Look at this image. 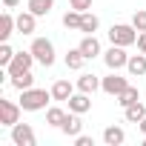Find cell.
I'll list each match as a JSON object with an SVG mask.
<instances>
[{
	"label": "cell",
	"instance_id": "obj_1",
	"mask_svg": "<svg viewBox=\"0 0 146 146\" xmlns=\"http://www.w3.org/2000/svg\"><path fill=\"white\" fill-rule=\"evenodd\" d=\"M49 100H54L52 98V89L46 92V89H35L32 86V89H23L20 92V100L17 103L23 106V112H40V109L49 106Z\"/></svg>",
	"mask_w": 146,
	"mask_h": 146
},
{
	"label": "cell",
	"instance_id": "obj_2",
	"mask_svg": "<svg viewBox=\"0 0 146 146\" xmlns=\"http://www.w3.org/2000/svg\"><path fill=\"white\" fill-rule=\"evenodd\" d=\"M137 35L140 32L132 23H115L109 29V43H115V46H135L137 43Z\"/></svg>",
	"mask_w": 146,
	"mask_h": 146
},
{
	"label": "cell",
	"instance_id": "obj_3",
	"mask_svg": "<svg viewBox=\"0 0 146 146\" xmlns=\"http://www.w3.org/2000/svg\"><path fill=\"white\" fill-rule=\"evenodd\" d=\"M32 54H35V60L40 63V66H54V43L49 40V37H35L32 40Z\"/></svg>",
	"mask_w": 146,
	"mask_h": 146
},
{
	"label": "cell",
	"instance_id": "obj_4",
	"mask_svg": "<svg viewBox=\"0 0 146 146\" xmlns=\"http://www.w3.org/2000/svg\"><path fill=\"white\" fill-rule=\"evenodd\" d=\"M103 63H106L109 72H120V69H126V63H129L126 46H115V43H112V46L103 52Z\"/></svg>",
	"mask_w": 146,
	"mask_h": 146
},
{
	"label": "cell",
	"instance_id": "obj_5",
	"mask_svg": "<svg viewBox=\"0 0 146 146\" xmlns=\"http://www.w3.org/2000/svg\"><path fill=\"white\" fill-rule=\"evenodd\" d=\"M12 143L15 146H37V137H35V129L29 123H15L12 126Z\"/></svg>",
	"mask_w": 146,
	"mask_h": 146
},
{
	"label": "cell",
	"instance_id": "obj_6",
	"mask_svg": "<svg viewBox=\"0 0 146 146\" xmlns=\"http://www.w3.org/2000/svg\"><path fill=\"white\" fill-rule=\"evenodd\" d=\"M20 112H23V106H20V103L0 98V123H3V126H9V129H12V126L20 120Z\"/></svg>",
	"mask_w": 146,
	"mask_h": 146
},
{
	"label": "cell",
	"instance_id": "obj_7",
	"mask_svg": "<svg viewBox=\"0 0 146 146\" xmlns=\"http://www.w3.org/2000/svg\"><path fill=\"white\" fill-rule=\"evenodd\" d=\"M35 63H37V60H35L32 49H29V52H15L12 63L6 66V72H9V78H12V75H20V72H29V69H32Z\"/></svg>",
	"mask_w": 146,
	"mask_h": 146
},
{
	"label": "cell",
	"instance_id": "obj_8",
	"mask_svg": "<svg viewBox=\"0 0 146 146\" xmlns=\"http://www.w3.org/2000/svg\"><path fill=\"white\" fill-rule=\"evenodd\" d=\"M126 86H129V80H126L123 75H117V72H109L106 78H100V92H106V95H112V98H117Z\"/></svg>",
	"mask_w": 146,
	"mask_h": 146
},
{
	"label": "cell",
	"instance_id": "obj_9",
	"mask_svg": "<svg viewBox=\"0 0 146 146\" xmlns=\"http://www.w3.org/2000/svg\"><path fill=\"white\" fill-rule=\"evenodd\" d=\"M69 112H78V115H86L89 109H92V95H86V92H75L69 100Z\"/></svg>",
	"mask_w": 146,
	"mask_h": 146
},
{
	"label": "cell",
	"instance_id": "obj_10",
	"mask_svg": "<svg viewBox=\"0 0 146 146\" xmlns=\"http://www.w3.org/2000/svg\"><path fill=\"white\" fill-rule=\"evenodd\" d=\"M60 132H63L66 137H78V135L83 132V120H80V115H78V112H69L66 120H63V126H60Z\"/></svg>",
	"mask_w": 146,
	"mask_h": 146
},
{
	"label": "cell",
	"instance_id": "obj_11",
	"mask_svg": "<svg viewBox=\"0 0 146 146\" xmlns=\"http://www.w3.org/2000/svg\"><path fill=\"white\" fill-rule=\"evenodd\" d=\"M75 89H78V86H72L66 78H60V80H54V86H52V98H54L57 103H66L72 95H75Z\"/></svg>",
	"mask_w": 146,
	"mask_h": 146
},
{
	"label": "cell",
	"instance_id": "obj_12",
	"mask_svg": "<svg viewBox=\"0 0 146 146\" xmlns=\"http://www.w3.org/2000/svg\"><path fill=\"white\" fill-rule=\"evenodd\" d=\"M78 46H80V52L86 54V60H95L98 54H103V49H100V40H98L95 35H83V40H80Z\"/></svg>",
	"mask_w": 146,
	"mask_h": 146
},
{
	"label": "cell",
	"instance_id": "obj_13",
	"mask_svg": "<svg viewBox=\"0 0 146 146\" xmlns=\"http://www.w3.org/2000/svg\"><path fill=\"white\" fill-rule=\"evenodd\" d=\"M15 32H17V17L12 15V9H6V12H3V17H0V40L6 43Z\"/></svg>",
	"mask_w": 146,
	"mask_h": 146
},
{
	"label": "cell",
	"instance_id": "obj_14",
	"mask_svg": "<svg viewBox=\"0 0 146 146\" xmlns=\"http://www.w3.org/2000/svg\"><path fill=\"white\" fill-rule=\"evenodd\" d=\"M78 92H86V95H95L98 89H100V78L98 75H92V72H83V75L78 78Z\"/></svg>",
	"mask_w": 146,
	"mask_h": 146
},
{
	"label": "cell",
	"instance_id": "obj_15",
	"mask_svg": "<svg viewBox=\"0 0 146 146\" xmlns=\"http://www.w3.org/2000/svg\"><path fill=\"white\" fill-rule=\"evenodd\" d=\"M35 29H37V15H32L29 9L20 12L17 15V32L20 35H35Z\"/></svg>",
	"mask_w": 146,
	"mask_h": 146
},
{
	"label": "cell",
	"instance_id": "obj_16",
	"mask_svg": "<svg viewBox=\"0 0 146 146\" xmlns=\"http://www.w3.org/2000/svg\"><path fill=\"white\" fill-rule=\"evenodd\" d=\"M126 72L132 78H143L146 75V54H129V63H126Z\"/></svg>",
	"mask_w": 146,
	"mask_h": 146
},
{
	"label": "cell",
	"instance_id": "obj_17",
	"mask_svg": "<svg viewBox=\"0 0 146 146\" xmlns=\"http://www.w3.org/2000/svg\"><path fill=\"white\" fill-rule=\"evenodd\" d=\"M63 63H66V69H72V72H80L83 63H86V54L80 52V46H78V49H69L66 57H63Z\"/></svg>",
	"mask_w": 146,
	"mask_h": 146
},
{
	"label": "cell",
	"instance_id": "obj_18",
	"mask_svg": "<svg viewBox=\"0 0 146 146\" xmlns=\"http://www.w3.org/2000/svg\"><path fill=\"white\" fill-rule=\"evenodd\" d=\"M9 86L17 89V92L32 89V86H35V75H32V69H29V72H20V75H12V78H9Z\"/></svg>",
	"mask_w": 146,
	"mask_h": 146
},
{
	"label": "cell",
	"instance_id": "obj_19",
	"mask_svg": "<svg viewBox=\"0 0 146 146\" xmlns=\"http://www.w3.org/2000/svg\"><path fill=\"white\" fill-rule=\"evenodd\" d=\"M123 140H126L123 126H106V129H103V143H106V146H120Z\"/></svg>",
	"mask_w": 146,
	"mask_h": 146
},
{
	"label": "cell",
	"instance_id": "obj_20",
	"mask_svg": "<svg viewBox=\"0 0 146 146\" xmlns=\"http://www.w3.org/2000/svg\"><path fill=\"white\" fill-rule=\"evenodd\" d=\"M123 117H126V123H140V120L146 117V106L137 100V103H132V106L123 109Z\"/></svg>",
	"mask_w": 146,
	"mask_h": 146
},
{
	"label": "cell",
	"instance_id": "obj_21",
	"mask_svg": "<svg viewBox=\"0 0 146 146\" xmlns=\"http://www.w3.org/2000/svg\"><path fill=\"white\" fill-rule=\"evenodd\" d=\"M26 9H29L32 15H37V17H46V15L54 9V0H29Z\"/></svg>",
	"mask_w": 146,
	"mask_h": 146
},
{
	"label": "cell",
	"instance_id": "obj_22",
	"mask_svg": "<svg viewBox=\"0 0 146 146\" xmlns=\"http://www.w3.org/2000/svg\"><path fill=\"white\" fill-rule=\"evenodd\" d=\"M100 29V17L92 15V12H83V20H80V35H95Z\"/></svg>",
	"mask_w": 146,
	"mask_h": 146
},
{
	"label": "cell",
	"instance_id": "obj_23",
	"mask_svg": "<svg viewBox=\"0 0 146 146\" xmlns=\"http://www.w3.org/2000/svg\"><path fill=\"white\" fill-rule=\"evenodd\" d=\"M115 100L126 109V106H132V103H137V100H140V92H137V86H132V83H129V86H126V89H123Z\"/></svg>",
	"mask_w": 146,
	"mask_h": 146
},
{
	"label": "cell",
	"instance_id": "obj_24",
	"mask_svg": "<svg viewBox=\"0 0 146 146\" xmlns=\"http://www.w3.org/2000/svg\"><path fill=\"white\" fill-rule=\"evenodd\" d=\"M66 109H60V106H52V109H46V123L49 126H54V129H60L63 126V120H66Z\"/></svg>",
	"mask_w": 146,
	"mask_h": 146
},
{
	"label": "cell",
	"instance_id": "obj_25",
	"mask_svg": "<svg viewBox=\"0 0 146 146\" xmlns=\"http://www.w3.org/2000/svg\"><path fill=\"white\" fill-rule=\"evenodd\" d=\"M80 20H83V12H78V9H69L63 15V26L72 32H80Z\"/></svg>",
	"mask_w": 146,
	"mask_h": 146
},
{
	"label": "cell",
	"instance_id": "obj_26",
	"mask_svg": "<svg viewBox=\"0 0 146 146\" xmlns=\"http://www.w3.org/2000/svg\"><path fill=\"white\" fill-rule=\"evenodd\" d=\"M12 57H15V49L9 46V40L0 43V69H6V66L12 63Z\"/></svg>",
	"mask_w": 146,
	"mask_h": 146
},
{
	"label": "cell",
	"instance_id": "obj_27",
	"mask_svg": "<svg viewBox=\"0 0 146 146\" xmlns=\"http://www.w3.org/2000/svg\"><path fill=\"white\" fill-rule=\"evenodd\" d=\"M132 26H135L137 32H146V9H137V12L132 15Z\"/></svg>",
	"mask_w": 146,
	"mask_h": 146
},
{
	"label": "cell",
	"instance_id": "obj_28",
	"mask_svg": "<svg viewBox=\"0 0 146 146\" xmlns=\"http://www.w3.org/2000/svg\"><path fill=\"white\" fill-rule=\"evenodd\" d=\"M69 6L78 9V12H89L92 9V0H69Z\"/></svg>",
	"mask_w": 146,
	"mask_h": 146
},
{
	"label": "cell",
	"instance_id": "obj_29",
	"mask_svg": "<svg viewBox=\"0 0 146 146\" xmlns=\"http://www.w3.org/2000/svg\"><path fill=\"white\" fill-rule=\"evenodd\" d=\"M92 143H95V140H92L89 135H78V137H75V146H92Z\"/></svg>",
	"mask_w": 146,
	"mask_h": 146
},
{
	"label": "cell",
	"instance_id": "obj_30",
	"mask_svg": "<svg viewBox=\"0 0 146 146\" xmlns=\"http://www.w3.org/2000/svg\"><path fill=\"white\" fill-rule=\"evenodd\" d=\"M137 52H143V54H146V32H140V35H137Z\"/></svg>",
	"mask_w": 146,
	"mask_h": 146
},
{
	"label": "cell",
	"instance_id": "obj_31",
	"mask_svg": "<svg viewBox=\"0 0 146 146\" xmlns=\"http://www.w3.org/2000/svg\"><path fill=\"white\" fill-rule=\"evenodd\" d=\"M3 6H6V9H17V6H20V0H3Z\"/></svg>",
	"mask_w": 146,
	"mask_h": 146
},
{
	"label": "cell",
	"instance_id": "obj_32",
	"mask_svg": "<svg viewBox=\"0 0 146 146\" xmlns=\"http://www.w3.org/2000/svg\"><path fill=\"white\" fill-rule=\"evenodd\" d=\"M137 126H140V132H143V135H146V117H143V120H140V123H137Z\"/></svg>",
	"mask_w": 146,
	"mask_h": 146
},
{
	"label": "cell",
	"instance_id": "obj_33",
	"mask_svg": "<svg viewBox=\"0 0 146 146\" xmlns=\"http://www.w3.org/2000/svg\"><path fill=\"white\" fill-rule=\"evenodd\" d=\"M143 146H146V135H143Z\"/></svg>",
	"mask_w": 146,
	"mask_h": 146
}]
</instances>
